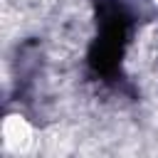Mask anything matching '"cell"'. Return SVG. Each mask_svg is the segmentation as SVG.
Returning a JSON list of instances; mask_svg holds the SVG:
<instances>
[{"label":"cell","instance_id":"obj_1","mask_svg":"<svg viewBox=\"0 0 158 158\" xmlns=\"http://www.w3.org/2000/svg\"><path fill=\"white\" fill-rule=\"evenodd\" d=\"M2 141L10 151L15 153H25L32 146V126L22 118V116H7L2 123Z\"/></svg>","mask_w":158,"mask_h":158}]
</instances>
